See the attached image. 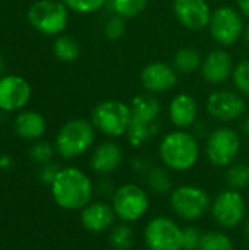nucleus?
I'll list each match as a JSON object with an SVG mask.
<instances>
[{"label":"nucleus","mask_w":249,"mask_h":250,"mask_svg":"<svg viewBox=\"0 0 249 250\" xmlns=\"http://www.w3.org/2000/svg\"><path fill=\"white\" fill-rule=\"evenodd\" d=\"M31 85L18 75L0 78V110L16 111L23 108L31 100Z\"/></svg>","instance_id":"14"},{"label":"nucleus","mask_w":249,"mask_h":250,"mask_svg":"<svg viewBox=\"0 0 249 250\" xmlns=\"http://www.w3.org/2000/svg\"><path fill=\"white\" fill-rule=\"evenodd\" d=\"M131 122V105L119 100H104L98 103L91 114V123L94 127L109 138H120L126 135Z\"/></svg>","instance_id":"5"},{"label":"nucleus","mask_w":249,"mask_h":250,"mask_svg":"<svg viewBox=\"0 0 249 250\" xmlns=\"http://www.w3.org/2000/svg\"><path fill=\"white\" fill-rule=\"evenodd\" d=\"M145 180L154 195H166L173 190V180L166 167H151L145 174Z\"/></svg>","instance_id":"23"},{"label":"nucleus","mask_w":249,"mask_h":250,"mask_svg":"<svg viewBox=\"0 0 249 250\" xmlns=\"http://www.w3.org/2000/svg\"><path fill=\"white\" fill-rule=\"evenodd\" d=\"M169 117L176 129H189L198 119V103L189 94H178L169 104Z\"/></svg>","instance_id":"19"},{"label":"nucleus","mask_w":249,"mask_h":250,"mask_svg":"<svg viewBox=\"0 0 249 250\" xmlns=\"http://www.w3.org/2000/svg\"><path fill=\"white\" fill-rule=\"evenodd\" d=\"M81 224L82 227L94 234H101L110 231L114 226L116 214L112 204L103 201H92L81 211Z\"/></svg>","instance_id":"16"},{"label":"nucleus","mask_w":249,"mask_h":250,"mask_svg":"<svg viewBox=\"0 0 249 250\" xmlns=\"http://www.w3.org/2000/svg\"><path fill=\"white\" fill-rule=\"evenodd\" d=\"M59 170H60V167H59L57 164H54V163H47V164L41 166V168H40V171H38V179H40V182H41L43 185H45V186L50 188L51 183L54 182V179H56Z\"/></svg>","instance_id":"35"},{"label":"nucleus","mask_w":249,"mask_h":250,"mask_svg":"<svg viewBox=\"0 0 249 250\" xmlns=\"http://www.w3.org/2000/svg\"><path fill=\"white\" fill-rule=\"evenodd\" d=\"M233 69L235 64L232 56L223 48H216L210 51L203 59V64H201L203 78L213 85L223 83L225 81L232 78Z\"/></svg>","instance_id":"17"},{"label":"nucleus","mask_w":249,"mask_h":250,"mask_svg":"<svg viewBox=\"0 0 249 250\" xmlns=\"http://www.w3.org/2000/svg\"><path fill=\"white\" fill-rule=\"evenodd\" d=\"M13 166V161L9 155H0V168L1 170H9Z\"/></svg>","instance_id":"37"},{"label":"nucleus","mask_w":249,"mask_h":250,"mask_svg":"<svg viewBox=\"0 0 249 250\" xmlns=\"http://www.w3.org/2000/svg\"><path fill=\"white\" fill-rule=\"evenodd\" d=\"M157 132H158L157 123H142V122L132 120L126 136H128V142L134 148H139L144 144H147L151 138H154Z\"/></svg>","instance_id":"25"},{"label":"nucleus","mask_w":249,"mask_h":250,"mask_svg":"<svg viewBox=\"0 0 249 250\" xmlns=\"http://www.w3.org/2000/svg\"><path fill=\"white\" fill-rule=\"evenodd\" d=\"M211 198L208 192L200 186L181 185L173 188L169 196L172 212L188 223H195L205 217L211 209Z\"/></svg>","instance_id":"4"},{"label":"nucleus","mask_w":249,"mask_h":250,"mask_svg":"<svg viewBox=\"0 0 249 250\" xmlns=\"http://www.w3.org/2000/svg\"><path fill=\"white\" fill-rule=\"evenodd\" d=\"M53 53H54V56L60 62H63V63H72V62H76L79 59V56H81V47H79V42L73 37L60 34L54 40Z\"/></svg>","instance_id":"24"},{"label":"nucleus","mask_w":249,"mask_h":250,"mask_svg":"<svg viewBox=\"0 0 249 250\" xmlns=\"http://www.w3.org/2000/svg\"><path fill=\"white\" fill-rule=\"evenodd\" d=\"M94 142V125L84 119H72L59 129L54 141V148L62 158L73 160L88 152Z\"/></svg>","instance_id":"3"},{"label":"nucleus","mask_w":249,"mask_h":250,"mask_svg":"<svg viewBox=\"0 0 249 250\" xmlns=\"http://www.w3.org/2000/svg\"><path fill=\"white\" fill-rule=\"evenodd\" d=\"M69 21V9L60 0H37L28 9V22L44 35H60Z\"/></svg>","instance_id":"7"},{"label":"nucleus","mask_w":249,"mask_h":250,"mask_svg":"<svg viewBox=\"0 0 249 250\" xmlns=\"http://www.w3.org/2000/svg\"><path fill=\"white\" fill-rule=\"evenodd\" d=\"M214 221L225 230H232L247 218V201L241 190L225 189L216 195L210 209Z\"/></svg>","instance_id":"9"},{"label":"nucleus","mask_w":249,"mask_h":250,"mask_svg":"<svg viewBox=\"0 0 249 250\" xmlns=\"http://www.w3.org/2000/svg\"><path fill=\"white\" fill-rule=\"evenodd\" d=\"M203 59L204 57L201 56V53L198 50H195L192 47H183L176 51V54L173 57V67L178 73L191 75V73L197 72L198 69H201Z\"/></svg>","instance_id":"22"},{"label":"nucleus","mask_w":249,"mask_h":250,"mask_svg":"<svg viewBox=\"0 0 249 250\" xmlns=\"http://www.w3.org/2000/svg\"><path fill=\"white\" fill-rule=\"evenodd\" d=\"M54 204L65 211H82L92 202L94 185L90 176L78 167H63L59 170L50 186Z\"/></svg>","instance_id":"1"},{"label":"nucleus","mask_w":249,"mask_h":250,"mask_svg":"<svg viewBox=\"0 0 249 250\" xmlns=\"http://www.w3.org/2000/svg\"><path fill=\"white\" fill-rule=\"evenodd\" d=\"M203 234L198 226L182 227V250H200Z\"/></svg>","instance_id":"34"},{"label":"nucleus","mask_w":249,"mask_h":250,"mask_svg":"<svg viewBox=\"0 0 249 250\" xmlns=\"http://www.w3.org/2000/svg\"><path fill=\"white\" fill-rule=\"evenodd\" d=\"M60 1H63L69 10L82 15H90L103 9L109 0H60Z\"/></svg>","instance_id":"32"},{"label":"nucleus","mask_w":249,"mask_h":250,"mask_svg":"<svg viewBox=\"0 0 249 250\" xmlns=\"http://www.w3.org/2000/svg\"><path fill=\"white\" fill-rule=\"evenodd\" d=\"M103 31H104V35L107 40H110V41L120 40L126 32V19H123L117 15H113L104 23Z\"/></svg>","instance_id":"33"},{"label":"nucleus","mask_w":249,"mask_h":250,"mask_svg":"<svg viewBox=\"0 0 249 250\" xmlns=\"http://www.w3.org/2000/svg\"><path fill=\"white\" fill-rule=\"evenodd\" d=\"M135 234L128 223L114 224L109 233V243L113 250H129L134 246Z\"/></svg>","instance_id":"26"},{"label":"nucleus","mask_w":249,"mask_h":250,"mask_svg":"<svg viewBox=\"0 0 249 250\" xmlns=\"http://www.w3.org/2000/svg\"><path fill=\"white\" fill-rule=\"evenodd\" d=\"M241 151L239 133L227 126H220L208 133L205 141V155L216 167H229Z\"/></svg>","instance_id":"8"},{"label":"nucleus","mask_w":249,"mask_h":250,"mask_svg":"<svg viewBox=\"0 0 249 250\" xmlns=\"http://www.w3.org/2000/svg\"><path fill=\"white\" fill-rule=\"evenodd\" d=\"M54 149L56 148H53L51 144H48L45 141H37L29 148V158L35 164L44 166L47 163H51V158L54 155Z\"/></svg>","instance_id":"31"},{"label":"nucleus","mask_w":249,"mask_h":250,"mask_svg":"<svg viewBox=\"0 0 249 250\" xmlns=\"http://www.w3.org/2000/svg\"><path fill=\"white\" fill-rule=\"evenodd\" d=\"M200 154L201 148L197 136L183 129L166 133L158 145V155L163 166L178 173H185L195 167Z\"/></svg>","instance_id":"2"},{"label":"nucleus","mask_w":249,"mask_h":250,"mask_svg":"<svg viewBox=\"0 0 249 250\" xmlns=\"http://www.w3.org/2000/svg\"><path fill=\"white\" fill-rule=\"evenodd\" d=\"M208 29L213 40L219 45L230 47L236 44L244 35L245 23L242 13L233 6H220L213 10Z\"/></svg>","instance_id":"10"},{"label":"nucleus","mask_w":249,"mask_h":250,"mask_svg":"<svg viewBox=\"0 0 249 250\" xmlns=\"http://www.w3.org/2000/svg\"><path fill=\"white\" fill-rule=\"evenodd\" d=\"M200 250H235V245L225 231L213 230L203 234Z\"/></svg>","instance_id":"29"},{"label":"nucleus","mask_w":249,"mask_h":250,"mask_svg":"<svg viewBox=\"0 0 249 250\" xmlns=\"http://www.w3.org/2000/svg\"><path fill=\"white\" fill-rule=\"evenodd\" d=\"M239 12L249 19V0H236Z\"/></svg>","instance_id":"36"},{"label":"nucleus","mask_w":249,"mask_h":250,"mask_svg":"<svg viewBox=\"0 0 249 250\" xmlns=\"http://www.w3.org/2000/svg\"><path fill=\"white\" fill-rule=\"evenodd\" d=\"M3 69H4V63H3V59L0 57V73L3 72Z\"/></svg>","instance_id":"41"},{"label":"nucleus","mask_w":249,"mask_h":250,"mask_svg":"<svg viewBox=\"0 0 249 250\" xmlns=\"http://www.w3.org/2000/svg\"><path fill=\"white\" fill-rule=\"evenodd\" d=\"M132 120L142 123H157V119L161 111V105L156 94L141 92L131 100Z\"/></svg>","instance_id":"21"},{"label":"nucleus","mask_w":249,"mask_h":250,"mask_svg":"<svg viewBox=\"0 0 249 250\" xmlns=\"http://www.w3.org/2000/svg\"><path fill=\"white\" fill-rule=\"evenodd\" d=\"M242 38H244V42L247 44V47L249 48V23L248 25H245V29H244V35H242Z\"/></svg>","instance_id":"40"},{"label":"nucleus","mask_w":249,"mask_h":250,"mask_svg":"<svg viewBox=\"0 0 249 250\" xmlns=\"http://www.w3.org/2000/svg\"><path fill=\"white\" fill-rule=\"evenodd\" d=\"M112 207L116 218L122 223L132 224L139 221L148 212L150 196L142 186L136 183H125L116 188L112 196Z\"/></svg>","instance_id":"6"},{"label":"nucleus","mask_w":249,"mask_h":250,"mask_svg":"<svg viewBox=\"0 0 249 250\" xmlns=\"http://www.w3.org/2000/svg\"><path fill=\"white\" fill-rule=\"evenodd\" d=\"M173 12L178 22L189 31L208 28L213 15L207 0H173Z\"/></svg>","instance_id":"13"},{"label":"nucleus","mask_w":249,"mask_h":250,"mask_svg":"<svg viewBox=\"0 0 249 250\" xmlns=\"http://www.w3.org/2000/svg\"><path fill=\"white\" fill-rule=\"evenodd\" d=\"M225 180L227 188L235 190H242L249 186V164L248 163H233L227 167Z\"/></svg>","instance_id":"28"},{"label":"nucleus","mask_w":249,"mask_h":250,"mask_svg":"<svg viewBox=\"0 0 249 250\" xmlns=\"http://www.w3.org/2000/svg\"><path fill=\"white\" fill-rule=\"evenodd\" d=\"M178 82V72L173 66L163 62H153L141 72V83L147 92L160 94L175 88Z\"/></svg>","instance_id":"15"},{"label":"nucleus","mask_w":249,"mask_h":250,"mask_svg":"<svg viewBox=\"0 0 249 250\" xmlns=\"http://www.w3.org/2000/svg\"><path fill=\"white\" fill-rule=\"evenodd\" d=\"M244 236H245V240L249 243V217L245 218V224H244Z\"/></svg>","instance_id":"39"},{"label":"nucleus","mask_w":249,"mask_h":250,"mask_svg":"<svg viewBox=\"0 0 249 250\" xmlns=\"http://www.w3.org/2000/svg\"><path fill=\"white\" fill-rule=\"evenodd\" d=\"M241 129H242L244 135L249 136V116H245V117H244L242 125H241Z\"/></svg>","instance_id":"38"},{"label":"nucleus","mask_w":249,"mask_h":250,"mask_svg":"<svg viewBox=\"0 0 249 250\" xmlns=\"http://www.w3.org/2000/svg\"><path fill=\"white\" fill-rule=\"evenodd\" d=\"M122 160V148L113 141H106L95 146L90 160V166L94 173L100 176H109L120 167Z\"/></svg>","instance_id":"18"},{"label":"nucleus","mask_w":249,"mask_h":250,"mask_svg":"<svg viewBox=\"0 0 249 250\" xmlns=\"http://www.w3.org/2000/svg\"><path fill=\"white\" fill-rule=\"evenodd\" d=\"M107 4L110 6L113 15H117L123 19H132L145 10L148 0H109Z\"/></svg>","instance_id":"27"},{"label":"nucleus","mask_w":249,"mask_h":250,"mask_svg":"<svg viewBox=\"0 0 249 250\" xmlns=\"http://www.w3.org/2000/svg\"><path fill=\"white\" fill-rule=\"evenodd\" d=\"M232 81L239 94L249 95V59L241 60L235 66L232 73Z\"/></svg>","instance_id":"30"},{"label":"nucleus","mask_w":249,"mask_h":250,"mask_svg":"<svg viewBox=\"0 0 249 250\" xmlns=\"http://www.w3.org/2000/svg\"><path fill=\"white\" fill-rule=\"evenodd\" d=\"M208 114L220 122H233L247 111V101L239 92L230 89L214 91L205 103Z\"/></svg>","instance_id":"12"},{"label":"nucleus","mask_w":249,"mask_h":250,"mask_svg":"<svg viewBox=\"0 0 249 250\" xmlns=\"http://www.w3.org/2000/svg\"><path fill=\"white\" fill-rule=\"evenodd\" d=\"M13 129L15 133L25 141H38L44 135L47 123L43 114H40L38 111L28 110L16 116L13 122Z\"/></svg>","instance_id":"20"},{"label":"nucleus","mask_w":249,"mask_h":250,"mask_svg":"<svg viewBox=\"0 0 249 250\" xmlns=\"http://www.w3.org/2000/svg\"><path fill=\"white\" fill-rule=\"evenodd\" d=\"M148 250H182V227L166 215L151 218L144 229Z\"/></svg>","instance_id":"11"}]
</instances>
